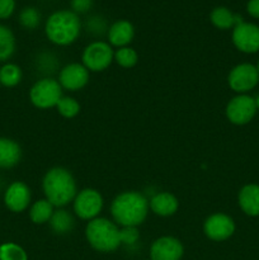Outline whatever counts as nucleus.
<instances>
[{
	"label": "nucleus",
	"instance_id": "f257e3e1",
	"mask_svg": "<svg viewBox=\"0 0 259 260\" xmlns=\"http://www.w3.org/2000/svg\"><path fill=\"white\" fill-rule=\"evenodd\" d=\"M149 201L139 192H123L117 196L111 205L114 222L122 228H137L149 213Z\"/></svg>",
	"mask_w": 259,
	"mask_h": 260
},
{
	"label": "nucleus",
	"instance_id": "f03ea898",
	"mask_svg": "<svg viewBox=\"0 0 259 260\" xmlns=\"http://www.w3.org/2000/svg\"><path fill=\"white\" fill-rule=\"evenodd\" d=\"M45 197L53 207H65L74 202L78 188L73 174L65 168L56 167L48 170L42 180Z\"/></svg>",
	"mask_w": 259,
	"mask_h": 260
},
{
	"label": "nucleus",
	"instance_id": "7ed1b4c3",
	"mask_svg": "<svg viewBox=\"0 0 259 260\" xmlns=\"http://www.w3.org/2000/svg\"><path fill=\"white\" fill-rule=\"evenodd\" d=\"M81 30L79 15L71 10H57L48 17L45 33L57 46H69L78 40Z\"/></svg>",
	"mask_w": 259,
	"mask_h": 260
},
{
	"label": "nucleus",
	"instance_id": "20e7f679",
	"mask_svg": "<svg viewBox=\"0 0 259 260\" xmlns=\"http://www.w3.org/2000/svg\"><path fill=\"white\" fill-rule=\"evenodd\" d=\"M85 238L89 245L101 253H112L121 244V230L107 218L96 217L89 221L85 228Z\"/></svg>",
	"mask_w": 259,
	"mask_h": 260
},
{
	"label": "nucleus",
	"instance_id": "39448f33",
	"mask_svg": "<svg viewBox=\"0 0 259 260\" xmlns=\"http://www.w3.org/2000/svg\"><path fill=\"white\" fill-rule=\"evenodd\" d=\"M61 98H62V88L57 80L51 78L38 80L29 91L30 102L33 106L40 109L56 107Z\"/></svg>",
	"mask_w": 259,
	"mask_h": 260
},
{
	"label": "nucleus",
	"instance_id": "423d86ee",
	"mask_svg": "<svg viewBox=\"0 0 259 260\" xmlns=\"http://www.w3.org/2000/svg\"><path fill=\"white\" fill-rule=\"evenodd\" d=\"M81 60H83V65L89 71L99 73V71L106 70L111 65L112 61L114 60V52L109 43L96 41L86 46Z\"/></svg>",
	"mask_w": 259,
	"mask_h": 260
},
{
	"label": "nucleus",
	"instance_id": "0eeeda50",
	"mask_svg": "<svg viewBox=\"0 0 259 260\" xmlns=\"http://www.w3.org/2000/svg\"><path fill=\"white\" fill-rule=\"evenodd\" d=\"M103 208V197L91 188L80 190L74 200V212L79 218L91 221L98 217Z\"/></svg>",
	"mask_w": 259,
	"mask_h": 260
},
{
	"label": "nucleus",
	"instance_id": "6e6552de",
	"mask_svg": "<svg viewBox=\"0 0 259 260\" xmlns=\"http://www.w3.org/2000/svg\"><path fill=\"white\" fill-rule=\"evenodd\" d=\"M255 113V99L245 94H240L233 98L226 106V117L231 123L238 126L249 123L254 118Z\"/></svg>",
	"mask_w": 259,
	"mask_h": 260
},
{
	"label": "nucleus",
	"instance_id": "1a4fd4ad",
	"mask_svg": "<svg viewBox=\"0 0 259 260\" xmlns=\"http://www.w3.org/2000/svg\"><path fill=\"white\" fill-rule=\"evenodd\" d=\"M228 83L236 93H246L259 83V73L251 63H240L230 71Z\"/></svg>",
	"mask_w": 259,
	"mask_h": 260
},
{
	"label": "nucleus",
	"instance_id": "9d476101",
	"mask_svg": "<svg viewBox=\"0 0 259 260\" xmlns=\"http://www.w3.org/2000/svg\"><path fill=\"white\" fill-rule=\"evenodd\" d=\"M205 235L212 241H225L235 233V222L225 213H215L203 223Z\"/></svg>",
	"mask_w": 259,
	"mask_h": 260
},
{
	"label": "nucleus",
	"instance_id": "9b49d317",
	"mask_svg": "<svg viewBox=\"0 0 259 260\" xmlns=\"http://www.w3.org/2000/svg\"><path fill=\"white\" fill-rule=\"evenodd\" d=\"M233 42L241 52H256L259 51V27L245 22L235 25L233 30Z\"/></svg>",
	"mask_w": 259,
	"mask_h": 260
},
{
	"label": "nucleus",
	"instance_id": "f8f14e48",
	"mask_svg": "<svg viewBox=\"0 0 259 260\" xmlns=\"http://www.w3.org/2000/svg\"><path fill=\"white\" fill-rule=\"evenodd\" d=\"M184 253L183 244L173 236H163L152 243L150 260H180Z\"/></svg>",
	"mask_w": 259,
	"mask_h": 260
},
{
	"label": "nucleus",
	"instance_id": "ddd939ff",
	"mask_svg": "<svg viewBox=\"0 0 259 260\" xmlns=\"http://www.w3.org/2000/svg\"><path fill=\"white\" fill-rule=\"evenodd\" d=\"M89 81V70L81 63H69L58 75V83L61 88L70 91L83 89Z\"/></svg>",
	"mask_w": 259,
	"mask_h": 260
},
{
	"label": "nucleus",
	"instance_id": "4468645a",
	"mask_svg": "<svg viewBox=\"0 0 259 260\" xmlns=\"http://www.w3.org/2000/svg\"><path fill=\"white\" fill-rule=\"evenodd\" d=\"M4 203L12 212L19 213L27 210L30 203V190L23 182H14L8 187L4 194Z\"/></svg>",
	"mask_w": 259,
	"mask_h": 260
},
{
	"label": "nucleus",
	"instance_id": "2eb2a0df",
	"mask_svg": "<svg viewBox=\"0 0 259 260\" xmlns=\"http://www.w3.org/2000/svg\"><path fill=\"white\" fill-rule=\"evenodd\" d=\"M135 37V28L128 20H117L109 27L108 40L112 46L116 47H127Z\"/></svg>",
	"mask_w": 259,
	"mask_h": 260
},
{
	"label": "nucleus",
	"instance_id": "dca6fc26",
	"mask_svg": "<svg viewBox=\"0 0 259 260\" xmlns=\"http://www.w3.org/2000/svg\"><path fill=\"white\" fill-rule=\"evenodd\" d=\"M150 210L157 216L161 217H169L178 211L179 202L177 197L169 192H161L155 194L149 202Z\"/></svg>",
	"mask_w": 259,
	"mask_h": 260
},
{
	"label": "nucleus",
	"instance_id": "f3484780",
	"mask_svg": "<svg viewBox=\"0 0 259 260\" xmlns=\"http://www.w3.org/2000/svg\"><path fill=\"white\" fill-rule=\"evenodd\" d=\"M239 206L245 215L259 216V185L246 184L239 192Z\"/></svg>",
	"mask_w": 259,
	"mask_h": 260
},
{
	"label": "nucleus",
	"instance_id": "a211bd4d",
	"mask_svg": "<svg viewBox=\"0 0 259 260\" xmlns=\"http://www.w3.org/2000/svg\"><path fill=\"white\" fill-rule=\"evenodd\" d=\"M22 149L14 140L0 137V168L10 169L20 161Z\"/></svg>",
	"mask_w": 259,
	"mask_h": 260
},
{
	"label": "nucleus",
	"instance_id": "6ab92c4d",
	"mask_svg": "<svg viewBox=\"0 0 259 260\" xmlns=\"http://www.w3.org/2000/svg\"><path fill=\"white\" fill-rule=\"evenodd\" d=\"M210 19L212 24L218 29H230L235 25L243 23V18L233 14L228 8L217 7L211 12Z\"/></svg>",
	"mask_w": 259,
	"mask_h": 260
},
{
	"label": "nucleus",
	"instance_id": "aec40b11",
	"mask_svg": "<svg viewBox=\"0 0 259 260\" xmlns=\"http://www.w3.org/2000/svg\"><path fill=\"white\" fill-rule=\"evenodd\" d=\"M53 212H55L53 206L45 198V200H40L33 203L29 210V217L36 225H43L46 222H50Z\"/></svg>",
	"mask_w": 259,
	"mask_h": 260
},
{
	"label": "nucleus",
	"instance_id": "412c9836",
	"mask_svg": "<svg viewBox=\"0 0 259 260\" xmlns=\"http://www.w3.org/2000/svg\"><path fill=\"white\" fill-rule=\"evenodd\" d=\"M51 229L55 234L58 235H63L73 230L74 228V218L68 211L65 210H57L53 212L52 217L50 220Z\"/></svg>",
	"mask_w": 259,
	"mask_h": 260
},
{
	"label": "nucleus",
	"instance_id": "4be33fe9",
	"mask_svg": "<svg viewBox=\"0 0 259 260\" xmlns=\"http://www.w3.org/2000/svg\"><path fill=\"white\" fill-rule=\"evenodd\" d=\"M15 51V38L12 30L0 24V62L8 61Z\"/></svg>",
	"mask_w": 259,
	"mask_h": 260
},
{
	"label": "nucleus",
	"instance_id": "5701e85b",
	"mask_svg": "<svg viewBox=\"0 0 259 260\" xmlns=\"http://www.w3.org/2000/svg\"><path fill=\"white\" fill-rule=\"evenodd\" d=\"M22 80V70L15 63H5L0 69V84L7 88L18 85Z\"/></svg>",
	"mask_w": 259,
	"mask_h": 260
},
{
	"label": "nucleus",
	"instance_id": "b1692460",
	"mask_svg": "<svg viewBox=\"0 0 259 260\" xmlns=\"http://www.w3.org/2000/svg\"><path fill=\"white\" fill-rule=\"evenodd\" d=\"M114 60L119 66L124 69L134 68L139 61L137 52L131 47H121L114 52Z\"/></svg>",
	"mask_w": 259,
	"mask_h": 260
},
{
	"label": "nucleus",
	"instance_id": "393cba45",
	"mask_svg": "<svg viewBox=\"0 0 259 260\" xmlns=\"http://www.w3.org/2000/svg\"><path fill=\"white\" fill-rule=\"evenodd\" d=\"M0 260H28V255L22 246L5 243L0 245Z\"/></svg>",
	"mask_w": 259,
	"mask_h": 260
},
{
	"label": "nucleus",
	"instance_id": "a878e982",
	"mask_svg": "<svg viewBox=\"0 0 259 260\" xmlns=\"http://www.w3.org/2000/svg\"><path fill=\"white\" fill-rule=\"evenodd\" d=\"M57 111L65 118H74L80 112V104L71 96H62L57 103Z\"/></svg>",
	"mask_w": 259,
	"mask_h": 260
},
{
	"label": "nucleus",
	"instance_id": "bb28decb",
	"mask_svg": "<svg viewBox=\"0 0 259 260\" xmlns=\"http://www.w3.org/2000/svg\"><path fill=\"white\" fill-rule=\"evenodd\" d=\"M41 15L40 12L35 8H24L20 12L19 15V22L27 29H35L38 24H40Z\"/></svg>",
	"mask_w": 259,
	"mask_h": 260
},
{
	"label": "nucleus",
	"instance_id": "cd10ccee",
	"mask_svg": "<svg viewBox=\"0 0 259 260\" xmlns=\"http://www.w3.org/2000/svg\"><path fill=\"white\" fill-rule=\"evenodd\" d=\"M140 238L137 228H122L121 229V244L123 245H134Z\"/></svg>",
	"mask_w": 259,
	"mask_h": 260
},
{
	"label": "nucleus",
	"instance_id": "c85d7f7f",
	"mask_svg": "<svg viewBox=\"0 0 259 260\" xmlns=\"http://www.w3.org/2000/svg\"><path fill=\"white\" fill-rule=\"evenodd\" d=\"M15 0H0V19H8L14 13Z\"/></svg>",
	"mask_w": 259,
	"mask_h": 260
},
{
	"label": "nucleus",
	"instance_id": "c756f323",
	"mask_svg": "<svg viewBox=\"0 0 259 260\" xmlns=\"http://www.w3.org/2000/svg\"><path fill=\"white\" fill-rule=\"evenodd\" d=\"M93 0H73L71 2V7H73L74 13H85L91 8Z\"/></svg>",
	"mask_w": 259,
	"mask_h": 260
},
{
	"label": "nucleus",
	"instance_id": "7c9ffc66",
	"mask_svg": "<svg viewBox=\"0 0 259 260\" xmlns=\"http://www.w3.org/2000/svg\"><path fill=\"white\" fill-rule=\"evenodd\" d=\"M104 24H106V22L102 18L93 17L88 22V29L94 33H102L104 29Z\"/></svg>",
	"mask_w": 259,
	"mask_h": 260
},
{
	"label": "nucleus",
	"instance_id": "2f4dec72",
	"mask_svg": "<svg viewBox=\"0 0 259 260\" xmlns=\"http://www.w3.org/2000/svg\"><path fill=\"white\" fill-rule=\"evenodd\" d=\"M246 10L254 18H259V0H249Z\"/></svg>",
	"mask_w": 259,
	"mask_h": 260
},
{
	"label": "nucleus",
	"instance_id": "473e14b6",
	"mask_svg": "<svg viewBox=\"0 0 259 260\" xmlns=\"http://www.w3.org/2000/svg\"><path fill=\"white\" fill-rule=\"evenodd\" d=\"M255 106H256V109H259V95L255 98Z\"/></svg>",
	"mask_w": 259,
	"mask_h": 260
},
{
	"label": "nucleus",
	"instance_id": "72a5a7b5",
	"mask_svg": "<svg viewBox=\"0 0 259 260\" xmlns=\"http://www.w3.org/2000/svg\"><path fill=\"white\" fill-rule=\"evenodd\" d=\"M256 70H258V73H259V62H258V66H256Z\"/></svg>",
	"mask_w": 259,
	"mask_h": 260
}]
</instances>
